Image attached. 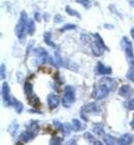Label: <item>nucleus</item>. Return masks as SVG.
<instances>
[{
  "label": "nucleus",
  "instance_id": "f257e3e1",
  "mask_svg": "<svg viewBox=\"0 0 134 145\" xmlns=\"http://www.w3.org/2000/svg\"><path fill=\"white\" fill-rule=\"evenodd\" d=\"M27 23H28V16L26 11L23 10L20 14V20L16 26V34L21 42L25 39V30H27Z\"/></svg>",
  "mask_w": 134,
  "mask_h": 145
},
{
  "label": "nucleus",
  "instance_id": "f03ea898",
  "mask_svg": "<svg viewBox=\"0 0 134 145\" xmlns=\"http://www.w3.org/2000/svg\"><path fill=\"white\" fill-rule=\"evenodd\" d=\"M121 44H122V48H123L124 52H125V56L129 64V67H130V69L134 70V53L131 41L127 37H123L122 41H121Z\"/></svg>",
  "mask_w": 134,
  "mask_h": 145
},
{
  "label": "nucleus",
  "instance_id": "7ed1b4c3",
  "mask_svg": "<svg viewBox=\"0 0 134 145\" xmlns=\"http://www.w3.org/2000/svg\"><path fill=\"white\" fill-rule=\"evenodd\" d=\"M76 101V91L71 86H66L64 88V95L62 98V104L65 108H69Z\"/></svg>",
  "mask_w": 134,
  "mask_h": 145
},
{
  "label": "nucleus",
  "instance_id": "20e7f679",
  "mask_svg": "<svg viewBox=\"0 0 134 145\" xmlns=\"http://www.w3.org/2000/svg\"><path fill=\"white\" fill-rule=\"evenodd\" d=\"M109 92H110V89L106 84H100L94 89V93H93L92 96L95 100H102V99H104V98H106L108 96Z\"/></svg>",
  "mask_w": 134,
  "mask_h": 145
},
{
  "label": "nucleus",
  "instance_id": "39448f33",
  "mask_svg": "<svg viewBox=\"0 0 134 145\" xmlns=\"http://www.w3.org/2000/svg\"><path fill=\"white\" fill-rule=\"evenodd\" d=\"M101 111L100 106L98 105L96 102H91V103H88L87 105H85L83 108H81V113H85V114H90V113H93V114H99Z\"/></svg>",
  "mask_w": 134,
  "mask_h": 145
},
{
  "label": "nucleus",
  "instance_id": "423d86ee",
  "mask_svg": "<svg viewBox=\"0 0 134 145\" xmlns=\"http://www.w3.org/2000/svg\"><path fill=\"white\" fill-rule=\"evenodd\" d=\"M9 92H11V89H9V84L7 82H3L2 89H1V95H2L3 103H4L5 106L11 105V97L9 95Z\"/></svg>",
  "mask_w": 134,
  "mask_h": 145
},
{
  "label": "nucleus",
  "instance_id": "0eeeda50",
  "mask_svg": "<svg viewBox=\"0 0 134 145\" xmlns=\"http://www.w3.org/2000/svg\"><path fill=\"white\" fill-rule=\"evenodd\" d=\"M33 54L36 58L39 59L40 63H42V64H45L47 62L49 63V59H50V57H49L48 52H47L45 48H35V50H33Z\"/></svg>",
  "mask_w": 134,
  "mask_h": 145
},
{
  "label": "nucleus",
  "instance_id": "6e6552de",
  "mask_svg": "<svg viewBox=\"0 0 134 145\" xmlns=\"http://www.w3.org/2000/svg\"><path fill=\"white\" fill-rule=\"evenodd\" d=\"M96 74H99V75H110L112 72V70L110 67H107L104 64H102L101 62H98L97 66H96L95 69Z\"/></svg>",
  "mask_w": 134,
  "mask_h": 145
},
{
  "label": "nucleus",
  "instance_id": "1a4fd4ad",
  "mask_svg": "<svg viewBox=\"0 0 134 145\" xmlns=\"http://www.w3.org/2000/svg\"><path fill=\"white\" fill-rule=\"evenodd\" d=\"M59 104H60V99H59V97L57 95H55V94H50V95L48 96V105L51 110L57 108V107L59 106Z\"/></svg>",
  "mask_w": 134,
  "mask_h": 145
},
{
  "label": "nucleus",
  "instance_id": "9d476101",
  "mask_svg": "<svg viewBox=\"0 0 134 145\" xmlns=\"http://www.w3.org/2000/svg\"><path fill=\"white\" fill-rule=\"evenodd\" d=\"M132 93H133V91H132L131 87L129 86V84H124V86H122V87L119 89V96H121V97L123 98H126V99H128V98L131 97Z\"/></svg>",
  "mask_w": 134,
  "mask_h": 145
},
{
  "label": "nucleus",
  "instance_id": "9b49d317",
  "mask_svg": "<svg viewBox=\"0 0 134 145\" xmlns=\"http://www.w3.org/2000/svg\"><path fill=\"white\" fill-rule=\"evenodd\" d=\"M134 141V138L131 134H128V133H126V134H123L122 136L119 138L118 140V144L120 145H130L132 144Z\"/></svg>",
  "mask_w": 134,
  "mask_h": 145
},
{
  "label": "nucleus",
  "instance_id": "f8f14e48",
  "mask_svg": "<svg viewBox=\"0 0 134 145\" xmlns=\"http://www.w3.org/2000/svg\"><path fill=\"white\" fill-rule=\"evenodd\" d=\"M100 84H106L107 87L110 89V91H115L117 89V81L114 80L112 78L110 77H103L100 79Z\"/></svg>",
  "mask_w": 134,
  "mask_h": 145
},
{
  "label": "nucleus",
  "instance_id": "ddd939ff",
  "mask_svg": "<svg viewBox=\"0 0 134 145\" xmlns=\"http://www.w3.org/2000/svg\"><path fill=\"white\" fill-rule=\"evenodd\" d=\"M35 136H36V135L34 134L33 132H31V131H29V130H27V131L23 132L22 134L20 135V139H21V141H22V142L27 143V142H29L30 140L34 139V138H35Z\"/></svg>",
  "mask_w": 134,
  "mask_h": 145
},
{
  "label": "nucleus",
  "instance_id": "4468645a",
  "mask_svg": "<svg viewBox=\"0 0 134 145\" xmlns=\"http://www.w3.org/2000/svg\"><path fill=\"white\" fill-rule=\"evenodd\" d=\"M91 50H92L93 55L96 56V57H101L104 53V50H102V48H101L100 46L96 43L95 40L91 42Z\"/></svg>",
  "mask_w": 134,
  "mask_h": 145
},
{
  "label": "nucleus",
  "instance_id": "2eb2a0df",
  "mask_svg": "<svg viewBox=\"0 0 134 145\" xmlns=\"http://www.w3.org/2000/svg\"><path fill=\"white\" fill-rule=\"evenodd\" d=\"M11 106L14 107V109L16 110V112H17V113H22L23 109H24L23 104L21 103L18 99H16L14 97L11 98Z\"/></svg>",
  "mask_w": 134,
  "mask_h": 145
},
{
  "label": "nucleus",
  "instance_id": "dca6fc26",
  "mask_svg": "<svg viewBox=\"0 0 134 145\" xmlns=\"http://www.w3.org/2000/svg\"><path fill=\"white\" fill-rule=\"evenodd\" d=\"M84 138L87 140V141H88V143H89V144H98V145H102V144H103V143L100 142L99 140L96 139L95 137L93 136L91 133H89V132H86V133H85V134H84Z\"/></svg>",
  "mask_w": 134,
  "mask_h": 145
},
{
  "label": "nucleus",
  "instance_id": "f3484780",
  "mask_svg": "<svg viewBox=\"0 0 134 145\" xmlns=\"http://www.w3.org/2000/svg\"><path fill=\"white\" fill-rule=\"evenodd\" d=\"M54 61H55V64H56V67H61V66H64V61L61 57V54H60V50H57L55 53H54Z\"/></svg>",
  "mask_w": 134,
  "mask_h": 145
},
{
  "label": "nucleus",
  "instance_id": "a211bd4d",
  "mask_svg": "<svg viewBox=\"0 0 134 145\" xmlns=\"http://www.w3.org/2000/svg\"><path fill=\"white\" fill-rule=\"evenodd\" d=\"M93 132H94L96 135H98V136H104V135H105L103 125L101 123H96L93 125Z\"/></svg>",
  "mask_w": 134,
  "mask_h": 145
},
{
  "label": "nucleus",
  "instance_id": "6ab92c4d",
  "mask_svg": "<svg viewBox=\"0 0 134 145\" xmlns=\"http://www.w3.org/2000/svg\"><path fill=\"white\" fill-rule=\"evenodd\" d=\"M72 127H73V131L76 132L83 131V130L86 129V126H85L84 123H81L79 121V120H76V118H73L72 120Z\"/></svg>",
  "mask_w": 134,
  "mask_h": 145
},
{
  "label": "nucleus",
  "instance_id": "aec40b11",
  "mask_svg": "<svg viewBox=\"0 0 134 145\" xmlns=\"http://www.w3.org/2000/svg\"><path fill=\"white\" fill-rule=\"evenodd\" d=\"M28 104L32 107H38V105L40 104V100L36 95H30L28 97Z\"/></svg>",
  "mask_w": 134,
  "mask_h": 145
},
{
  "label": "nucleus",
  "instance_id": "412c9836",
  "mask_svg": "<svg viewBox=\"0 0 134 145\" xmlns=\"http://www.w3.org/2000/svg\"><path fill=\"white\" fill-rule=\"evenodd\" d=\"M27 128H28L29 131L33 132L35 135H36L39 131V126H38V123H37L36 120H31L30 123L27 126Z\"/></svg>",
  "mask_w": 134,
  "mask_h": 145
},
{
  "label": "nucleus",
  "instance_id": "4be33fe9",
  "mask_svg": "<svg viewBox=\"0 0 134 145\" xmlns=\"http://www.w3.org/2000/svg\"><path fill=\"white\" fill-rule=\"evenodd\" d=\"M72 130H73L72 125H70V123H63V128H62V130H61V132L63 133V137L68 136V135L71 133Z\"/></svg>",
  "mask_w": 134,
  "mask_h": 145
},
{
  "label": "nucleus",
  "instance_id": "5701e85b",
  "mask_svg": "<svg viewBox=\"0 0 134 145\" xmlns=\"http://www.w3.org/2000/svg\"><path fill=\"white\" fill-rule=\"evenodd\" d=\"M24 93L27 96L32 95V93H33V86L29 80L25 81V84H24Z\"/></svg>",
  "mask_w": 134,
  "mask_h": 145
},
{
  "label": "nucleus",
  "instance_id": "b1692460",
  "mask_svg": "<svg viewBox=\"0 0 134 145\" xmlns=\"http://www.w3.org/2000/svg\"><path fill=\"white\" fill-rule=\"evenodd\" d=\"M35 24H34L33 20H28V23H27V33L29 35H33L35 33Z\"/></svg>",
  "mask_w": 134,
  "mask_h": 145
},
{
  "label": "nucleus",
  "instance_id": "393cba45",
  "mask_svg": "<svg viewBox=\"0 0 134 145\" xmlns=\"http://www.w3.org/2000/svg\"><path fill=\"white\" fill-rule=\"evenodd\" d=\"M104 143L107 145H115L118 143V140L116 139L115 137L110 136L108 134H105L104 135Z\"/></svg>",
  "mask_w": 134,
  "mask_h": 145
},
{
  "label": "nucleus",
  "instance_id": "a878e982",
  "mask_svg": "<svg viewBox=\"0 0 134 145\" xmlns=\"http://www.w3.org/2000/svg\"><path fill=\"white\" fill-rule=\"evenodd\" d=\"M51 37H52V35H51L50 32H45V33L43 34V39H45V43H47L49 46H51V48H56V44L52 41V38H51Z\"/></svg>",
  "mask_w": 134,
  "mask_h": 145
},
{
  "label": "nucleus",
  "instance_id": "bb28decb",
  "mask_svg": "<svg viewBox=\"0 0 134 145\" xmlns=\"http://www.w3.org/2000/svg\"><path fill=\"white\" fill-rule=\"evenodd\" d=\"M93 36H94V38H95V41H96V43H97L99 46H100L102 50H107L106 48V46H105V44H104V41H103V39L101 38V36L99 35L98 33H95V34H93Z\"/></svg>",
  "mask_w": 134,
  "mask_h": 145
},
{
  "label": "nucleus",
  "instance_id": "cd10ccee",
  "mask_svg": "<svg viewBox=\"0 0 134 145\" xmlns=\"http://www.w3.org/2000/svg\"><path fill=\"white\" fill-rule=\"evenodd\" d=\"M65 11H66L69 16H71V17H76V18H78V19H81V14L78 12L76 10H74V9H72L70 6L67 5L66 7H65Z\"/></svg>",
  "mask_w": 134,
  "mask_h": 145
},
{
  "label": "nucleus",
  "instance_id": "c85d7f7f",
  "mask_svg": "<svg viewBox=\"0 0 134 145\" xmlns=\"http://www.w3.org/2000/svg\"><path fill=\"white\" fill-rule=\"evenodd\" d=\"M18 129H19V126H18V123H16V121H14V123H12L11 125V126H9V133L11 135V136H14V135L17 134Z\"/></svg>",
  "mask_w": 134,
  "mask_h": 145
},
{
  "label": "nucleus",
  "instance_id": "c756f323",
  "mask_svg": "<svg viewBox=\"0 0 134 145\" xmlns=\"http://www.w3.org/2000/svg\"><path fill=\"white\" fill-rule=\"evenodd\" d=\"M76 2L78 3V4H81V5H83L86 9H89L90 7H91L90 0H76Z\"/></svg>",
  "mask_w": 134,
  "mask_h": 145
},
{
  "label": "nucleus",
  "instance_id": "7c9ffc66",
  "mask_svg": "<svg viewBox=\"0 0 134 145\" xmlns=\"http://www.w3.org/2000/svg\"><path fill=\"white\" fill-rule=\"evenodd\" d=\"M76 28V25L74 24H66L65 26H63V28L60 29V32H65L67 30H74Z\"/></svg>",
  "mask_w": 134,
  "mask_h": 145
},
{
  "label": "nucleus",
  "instance_id": "2f4dec72",
  "mask_svg": "<svg viewBox=\"0 0 134 145\" xmlns=\"http://www.w3.org/2000/svg\"><path fill=\"white\" fill-rule=\"evenodd\" d=\"M125 107L129 110H134V99H131V100H128L126 101L125 103H124Z\"/></svg>",
  "mask_w": 134,
  "mask_h": 145
},
{
  "label": "nucleus",
  "instance_id": "473e14b6",
  "mask_svg": "<svg viewBox=\"0 0 134 145\" xmlns=\"http://www.w3.org/2000/svg\"><path fill=\"white\" fill-rule=\"evenodd\" d=\"M62 142V139L61 138H58V137H54V138H52V139L50 140V144L51 145H59L61 144Z\"/></svg>",
  "mask_w": 134,
  "mask_h": 145
},
{
  "label": "nucleus",
  "instance_id": "72a5a7b5",
  "mask_svg": "<svg viewBox=\"0 0 134 145\" xmlns=\"http://www.w3.org/2000/svg\"><path fill=\"white\" fill-rule=\"evenodd\" d=\"M126 76H127V78H128L129 80H131L132 82H134V70L130 69L127 72V74H126Z\"/></svg>",
  "mask_w": 134,
  "mask_h": 145
},
{
  "label": "nucleus",
  "instance_id": "f704fd0d",
  "mask_svg": "<svg viewBox=\"0 0 134 145\" xmlns=\"http://www.w3.org/2000/svg\"><path fill=\"white\" fill-rule=\"evenodd\" d=\"M53 123H54V126L56 127L58 130H62V128H63V123H61L59 120H55L53 121Z\"/></svg>",
  "mask_w": 134,
  "mask_h": 145
},
{
  "label": "nucleus",
  "instance_id": "c9c22d12",
  "mask_svg": "<svg viewBox=\"0 0 134 145\" xmlns=\"http://www.w3.org/2000/svg\"><path fill=\"white\" fill-rule=\"evenodd\" d=\"M0 70H1V79H4L5 78V65L1 64V67H0Z\"/></svg>",
  "mask_w": 134,
  "mask_h": 145
},
{
  "label": "nucleus",
  "instance_id": "e433bc0d",
  "mask_svg": "<svg viewBox=\"0 0 134 145\" xmlns=\"http://www.w3.org/2000/svg\"><path fill=\"white\" fill-rule=\"evenodd\" d=\"M63 21V17L61 14H56L55 16V19H54V22L55 23H61Z\"/></svg>",
  "mask_w": 134,
  "mask_h": 145
},
{
  "label": "nucleus",
  "instance_id": "4c0bfd02",
  "mask_svg": "<svg viewBox=\"0 0 134 145\" xmlns=\"http://www.w3.org/2000/svg\"><path fill=\"white\" fill-rule=\"evenodd\" d=\"M33 43H34L33 41L29 42V44H28V48H27V50H26V57H28V55H29V53H30L31 48H32V46H33Z\"/></svg>",
  "mask_w": 134,
  "mask_h": 145
},
{
  "label": "nucleus",
  "instance_id": "58836bf2",
  "mask_svg": "<svg viewBox=\"0 0 134 145\" xmlns=\"http://www.w3.org/2000/svg\"><path fill=\"white\" fill-rule=\"evenodd\" d=\"M34 17H35V20H36L37 22H39V21H40V14H39V12H35Z\"/></svg>",
  "mask_w": 134,
  "mask_h": 145
},
{
  "label": "nucleus",
  "instance_id": "ea45409f",
  "mask_svg": "<svg viewBox=\"0 0 134 145\" xmlns=\"http://www.w3.org/2000/svg\"><path fill=\"white\" fill-rule=\"evenodd\" d=\"M66 144H76V140L72 139V140H69V141H67Z\"/></svg>",
  "mask_w": 134,
  "mask_h": 145
},
{
  "label": "nucleus",
  "instance_id": "a19ab883",
  "mask_svg": "<svg viewBox=\"0 0 134 145\" xmlns=\"http://www.w3.org/2000/svg\"><path fill=\"white\" fill-rule=\"evenodd\" d=\"M43 18H45V22H48V21H49V18H50V14H43Z\"/></svg>",
  "mask_w": 134,
  "mask_h": 145
},
{
  "label": "nucleus",
  "instance_id": "79ce46f5",
  "mask_svg": "<svg viewBox=\"0 0 134 145\" xmlns=\"http://www.w3.org/2000/svg\"><path fill=\"white\" fill-rule=\"evenodd\" d=\"M130 34H131L132 38H133V40H134V27L131 29V31H130Z\"/></svg>",
  "mask_w": 134,
  "mask_h": 145
},
{
  "label": "nucleus",
  "instance_id": "37998d69",
  "mask_svg": "<svg viewBox=\"0 0 134 145\" xmlns=\"http://www.w3.org/2000/svg\"><path fill=\"white\" fill-rule=\"evenodd\" d=\"M130 126H131V128L134 130V115H133V120H132L131 123H130Z\"/></svg>",
  "mask_w": 134,
  "mask_h": 145
},
{
  "label": "nucleus",
  "instance_id": "c03bdc74",
  "mask_svg": "<svg viewBox=\"0 0 134 145\" xmlns=\"http://www.w3.org/2000/svg\"><path fill=\"white\" fill-rule=\"evenodd\" d=\"M129 3H130V5L132 7H134V0H129Z\"/></svg>",
  "mask_w": 134,
  "mask_h": 145
},
{
  "label": "nucleus",
  "instance_id": "a18cd8bd",
  "mask_svg": "<svg viewBox=\"0 0 134 145\" xmlns=\"http://www.w3.org/2000/svg\"><path fill=\"white\" fill-rule=\"evenodd\" d=\"M105 28H114V26H112V25H105Z\"/></svg>",
  "mask_w": 134,
  "mask_h": 145
}]
</instances>
